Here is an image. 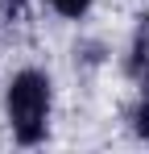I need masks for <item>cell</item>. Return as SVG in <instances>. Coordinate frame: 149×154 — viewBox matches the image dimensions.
Segmentation results:
<instances>
[{
	"mask_svg": "<svg viewBox=\"0 0 149 154\" xmlns=\"http://www.w3.org/2000/svg\"><path fill=\"white\" fill-rule=\"evenodd\" d=\"M87 4H91V0H54V8H58L62 17H83Z\"/></svg>",
	"mask_w": 149,
	"mask_h": 154,
	"instance_id": "2",
	"label": "cell"
},
{
	"mask_svg": "<svg viewBox=\"0 0 149 154\" xmlns=\"http://www.w3.org/2000/svg\"><path fill=\"white\" fill-rule=\"evenodd\" d=\"M25 0H0V13H21Z\"/></svg>",
	"mask_w": 149,
	"mask_h": 154,
	"instance_id": "4",
	"label": "cell"
},
{
	"mask_svg": "<svg viewBox=\"0 0 149 154\" xmlns=\"http://www.w3.org/2000/svg\"><path fill=\"white\" fill-rule=\"evenodd\" d=\"M46 112H50V83L37 71H21L8 88V121L21 142H37L46 133Z\"/></svg>",
	"mask_w": 149,
	"mask_h": 154,
	"instance_id": "1",
	"label": "cell"
},
{
	"mask_svg": "<svg viewBox=\"0 0 149 154\" xmlns=\"http://www.w3.org/2000/svg\"><path fill=\"white\" fill-rule=\"evenodd\" d=\"M137 133H141V137H149V100L137 108Z\"/></svg>",
	"mask_w": 149,
	"mask_h": 154,
	"instance_id": "3",
	"label": "cell"
}]
</instances>
